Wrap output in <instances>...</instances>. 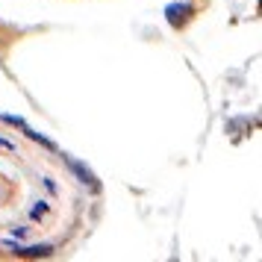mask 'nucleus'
Masks as SVG:
<instances>
[{"label": "nucleus", "mask_w": 262, "mask_h": 262, "mask_svg": "<svg viewBox=\"0 0 262 262\" xmlns=\"http://www.w3.org/2000/svg\"><path fill=\"white\" fill-rule=\"evenodd\" d=\"M95 174L59 144L0 115V259H59L100 218Z\"/></svg>", "instance_id": "f257e3e1"}]
</instances>
